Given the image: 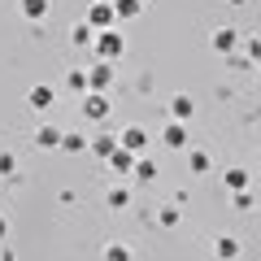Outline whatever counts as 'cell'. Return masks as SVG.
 <instances>
[{
    "mask_svg": "<svg viewBox=\"0 0 261 261\" xmlns=\"http://www.w3.org/2000/svg\"><path fill=\"white\" fill-rule=\"evenodd\" d=\"M122 53H126V39L118 31H100L96 35V61H118Z\"/></svg>",
    "mask_w": 261,
    "mask_h": 261,
    "instance_id": "obj_1",
    "label": "cell"
},
{
    "mask_svg": "<svg viewBox=\"0 0 261 261\" xmlns=\"http://www.w3.org/2000/svg\"><path fill=\"white\" fill-rule=\"evenodd\" d=\"M109 109H113V105H109V92H87V96H83V118H87V122H105V118H109Z\"/></svg>",
    "mask_w": 261,
    "mask_h": 261,
    "instance_id": "obj_2",
    "label": "cell"
},
{
    "mask_svg": "<svg viewBox=\"0 0 261 261\" xmlns=\"http://www.w3.org/2000/svg\"><path fill=\"white\" fill-rule=\"evenodd\" d=\"M87 22H92L96 31H113V22H118V13H113V0H96L92 9H87Z\"/></svg>",
    "mask_w": 261,
    "mask_h": 261,
    "instance_id": "obj_3",
    "label": "cell"
},
{
    "mask_svg": "<svg viewBox=\"0 0 261 261\" xmlns=\"http://www.w3.org/2000/svg\"><path fill=\"white\" fill-rule=\"evenodd\" d=\"M118 144H122V148H126V152H135V157H140V152L148 148V130H144V126H122Z\"/></svg>",
    "mask_w": 261,
    "mask_h": 261,
    "instance_id": "obj_4",
    "label": "cell"
},
{
    "mask_svg": "<svg viewBox=\"0 0 261 261\" xmlns=\"http://www.w3.org/2000/svg\"><path fill=\"white\" fill-rule=\"evenodd\" d=\"M87 83H92V92H109L113 87V61H96L87 70Z\"/></svg>",
    "mask_w": 261,
    "mask_h": 261,
    "instance_id": "obj_5",
    "label": "cell"
},
{
    "mask_svg": "<svg viewBox=\"0 0 261 261\" xmlns=\"http://www.w3.org/2000/svg\"><path fill=\"white\" fill-rule=\"evenodd\" d=\"M214 257L218 261H235L240 257V240H235V235H218L214 240Z\"/></svg>",
    "mask_w": 261,
    "mask_h": 261,
    "instance_id": "obj_6",
    "label": "cell"
},
{
    "mask_svg": "<svg viewBox=\"0 0 261 261\" xmlns=\"http://www.w3.org/2000/svg\"><path fill=\"white\" fill-rule=\"evenodd\" d=\"M209 44H214V53H235V44H240V35H235L231 27H218Z\"/></svg>",
    "mask_w": 261,
    "mask_h": 261,
    "instance_id": "obj_7",
    "label": "cell"
},
{
    "mask_svg": "<svg viewBox=\"0 0 261 261\" xmlns=\"http://www.w3.org/2000/svg\"><path fill=\"white\" fill-rule=\"evenodd\" d=\"M170 113H174V122H192V113H196V100L178 92L174 100H170Z\"/></svg>",
    "mask_w": 261,
    "mask_h": 261,
    "instance_id": "obj_8",
    "label": "cell"
},
{
    "mask_svg": "<svg viewBox=\"0 0 261 261\" xmlns=\"http://www.w3.org/2000/svg\"><path fill=\"white\" fill-rule=\"evenodd\" d=\"M161 140H166V148H183L187 144V122H170V126L161 130Z\"/></svg>",
    "mask_w": 261,
    "mask_h": 261,
    "instance_id": "obj_9",
    "label": "cell"
},
{
    "mask_svg": "<svg viewBox=\"0 0 261 261\" xmlns=\"http://www.w3.org/2000/svg\"><path fill=\"white\" fill-rule=\"evenodd\" d=\"M96 35H100V31H96L92 22H79V27L70 31V39H74L79 48H96Z\"/></svg>",
    "mask_w": 261,
    "mask_h": 261,
    "instance_id": "obj_10",
    "label": "cell"
},
{
    "mask_svg": "<svg viewBox=\"0 0 261 261\" xmlns=\"http://www.w3.org/2000/svg\"><path fill=\"white\" fill-rule=\"evenodd\" d=\"M61 135H65L61 126H39L35 130V144H39V148H61Z\"/></svg>",
    "mask_w": 261,
    "mask_h": 261,
    "instance_id": "obj_11",
    "label": "cell"
},
{
    "mask_svg": "<svg viewBox=\"0 0 261 261\" xmlns=\"http://www.w3.org/2000/svg\"><path fill=\"white\" fill-rule=\"evenodd\" d=\"M92 152H96V157H105V161H109L113 152H118V140H113L109 130H100V135L92 140Z\"/></svg>",
    "mask_w": 261,
    "mask_h": 261,
    "instance_id": "obj_12",
    "label": "cell"
},
{
    "mask_svg": "<svg viewBox=\"0 0 261 261\" xmlns=\"http://www.w3.org/2000/svg\"><path fill=\"white\" fill-rule=\"evenodd\" d=\"M222 183L231 187V192H248V170H244V166H231V170L222 174Z\"/></svg>",
    "mask_w": 261,
    "mask_h": 261,
    "instance_id": "obj_13",
    "label": "cell"
},
{
    "mask_svg": "<svg viewBox=\"0 0 261 261\" xmlns=\"http://www.w3.org/2000/svg\"><path fill=\"white\" fill-rule=\"evenodd\" d=\"M135 161H140V157H135V152H126V148H122V144H118V152H113V157H109V166L118 170V174H126V170H135Z\"/></svg>",
    "mask_w": 261,
    "mask_h": 261,
    "instance_id": "obj_14",
    "label": "cell"
},
{
    "mask_svg": "<svg viewBox=\"0 0 261 261\" xmlns=\"http://www.w3.org/2000/svg\"><path fill=\"white\" fill-rule=\"evenodd\" d=\"M22 18L44 22V18H48V0H22Z\"/></svg>",
    "mask_w": 261,
    "mask_h": 261,
    "instance_id": "obj_15",
    "label": "cell"
},
{
    "mask_svg": "<svg viewBox=\"0 0 261 261\" xmlns=\"http://www.w3.org/2000/svg\"><path fill=\"white\" fill-rule=\"evenodd\" d=\"M53 87H44V83H39V87H31V96H27V100H31V109H48V105H53Z\"/></svg>",
    "mask_w": 261,
    "mask_h": 261,
    "instance_id": "obj_16",
    "label": "cell"
},
{
    "mask_svg": "<svg viewBox=\"0 0 261 261\" xmlns=\"http://www.w3.org/2000/svg\"><path fill=\"white\" fill-rule=\"evenodd\" d=\"M130 174L140 178V183H152V178H157V161H148V157H140V161H135V170H130Z\"/></svg>",
    "mask_w": 261,
    "mask_h": 261,
    "instance_id": "obj_17",
    "label": "cell"
},
{
    "mask_svg": "<svg viewBox=\"0 0 261 261\" xmlns=\"http://www.w3.org/2000/svg\"><path fill=\"white\" fill-rule=\"evenodd\" d=\"M61 148H65V152H83V148H92V144H87L79 130H65V135H61Z\"/></svg>",
    "mask_w": 261,
    "mask_h": 261,
    "instance_id": "obj_18",
    "label": "cell"
},
{
    "mask_svg": "<svg viewBox=\"0 0 261 261\" xmlns=\"http://www.w3.org/2000/svg\"><path fill=\"white\" fill-rule=\"evenodd\" d=\"M187 166H192V174H209V166H214V161H209V152H187Z\"/></svg>",
    "mask_w": 261,
    "mask_h": 261,
    "instance_id": "obj_19",
    "label": "cell"
},
{
    "mask_svg": "<svg viewBox=\"0 0 261 261\" xmlns=\"http://www.w3.org/2000/svg\"><path fill=\"white\" fill-rule=\"evenodd\" d=\"M140 9H144V0H113V13L118 18H135Z\"/></svg>",
    "mask_w": 261,
    "mask_h": 261,
    "instance_id": "obj_20",
    "label": "cell"
},
{
    "mask_svg": "<svg viewBox=\"0 0 261 261\" xmlns=\"http://www.w3.org/2000/svg\"><path fill=\"white\" fill-rule=\"evenodd\" d=\"M65 83H70V87H74V92H92V83H87V70H70V74H65Z\"/></svg>",
    "mask_w": 261,
    "mask_h": 261,
    "instance_id": "obj_21",
    "label": "cell"
},
{
    "mask_svg": "<svg viewBox=\"0 0 261 261\" xmlns=\"http://www.w3.org/2000/svg\"><path fill=\"white\" fill-rule=\"evenodd\" d=\"M130 205V192H126V187H113V192H109V209H126Z\"/></svg>",
    "mask_w": 261,
    "mask_h": 261,
    "instance_id": "obj_22",
    "label": "cell"
},
{
    "mask_svg": "<svg viewBox=\"0 0 261 261\" xmlns=\"http://www.w3.org/2000/svg\"><path fill=\"white\" fill-rule=\"evenodd\" d=\"M105 261H130V248L126 244H109L105 248Z\"/></svg>",
    "mask_w": 261,
    "mask_h": 261,
    "instance_id": "obj_23",
    "label": "cell"
},
{
    "mask_svg": "<svg viewBox=\"0 0 261 261\" xmlns=\"http://www.w3.org/2000/svg\"><path fill=\"white\" fill-rule=\"evenodd\" d=\"M157 222H161V226H174V222H178V209H174V205H166V209L157 214Z\"/></svg>",
    "mask_w": 261,
    "mask_h": 261,
    "instance_id": "obj_24",
    "label": "cell"
},
{
    "mask_svg": "<svg viewBox=\"0 0 261 261\" xmlns=\"http://www.w3.org/2000/svg\"><path fill=\"white\" fill-rule=\"evenodd\" d=\"M13 170H18V161H13V157H9V152H0V178H9V174H13Z\"/></svg>",
    "mask_w": 261,
    "mask_h": 261,
    "instance_id": "obj_25",
    "label": "cell"
},
{
    "mask_svg": "<svg viewBox=\"0 0 261 261\" xmlns=\"http://www.w3.org/2000/svg\"><path fill=\"white\" fill-rule=\"evenodd\" d=\"M244 53H248L252 61H261V39H248V44H244Z\"/></svg>",
    "mask_w": 261,
    "mask_h": 261,
    "instance_id": "obj_26",
    "label": "cell"
},
{
    "mask_svg": "<svg viewBox=\"0 0 261 261\" xmlns=\"http://www.w3.org/2000/svg\"><path fill=\"white\" fill-rule=\"evenodd\" d=\"M235 209H252V196L248 192H235Z\"/></svg>",
    "mask_w": 261,
    "mask_h": 261,
    "instance_id": "obj_27",
    "label": "cell"
},
{
    "mask_svg": "<svg viewBox=\"0 0 261 261\" xmlns=\"http://www.w3.org/2000/svg\"><path fill=\"white\" fill-rule=\"evenodd\" d=\"M0 240H9V218L0 214Z\"/></svg>",
    "mask_w": 261,
    "mask_h": 261,
    "instance_id": "obj_28",
    "label": "cell"
},
{
    "mask_svg": "<svg viewBox=\"0 0 261 261\" xmlns=\"http://www.w3.org/2000/svg\"><path fill=\"white\" fill-rule=\"evenodd\" d=\"M257 161H261V148H257Z\"/></svg>",
    "mask_w": 261,
    "mask_h": 261,
    "instance_id": "obj_29",
    "label": "cell"
}]
</instances>
